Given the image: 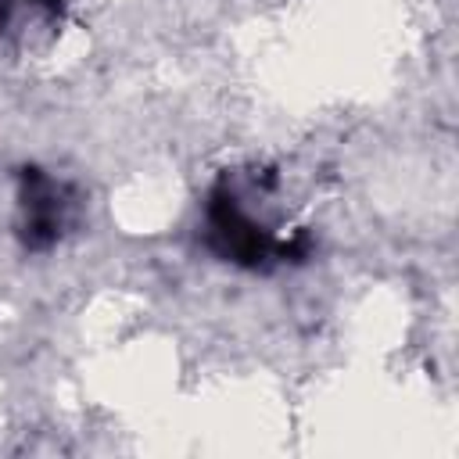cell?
I'll use <instances>...</instances> for the list:
<instances>
[{
  "instance_id": "cell-2",
  "label": "cell",
  "mask_w": 459,
  "mask_h": 459,
  "mask_svg": "<svg viewBox=\"0 0 459 459\" xmlns=\"http://www.w3.org/2000/svg\"><path fill=\"white\" fill-rule=\"evenodd\" d=\"M75 190L43 169L29 165L18 172V240L29 251L54 247L75 219Z\"/></svg>"
},
{
  "instance_id": "cell-1",
  "label": "cell",
  "mask_w": 459,
  "mask_h": 459,
  "mask_svg": "<svg viewBox=\"0 0 459 459\" xmlns=\"http://www.w3.org/2000/svg\"><path fill=\"white\" fill-rule=\"evenodd\" d=\"M204 244L222 262H233V265H244V269H258L269 258L301 262L308 255V247H312L305 233H298L290 240H276V233L244 208L240 190L230 183V176H222L208 194V204H204Z\"/></svg>"
},
{
  "instance_id": "cell-3",
  "label": "cell",
  "mask_w": 459,
  "mask_h": 459,
  "mask_svg": "<svg viewBox=\"0 0 459 459\" xmlns=\"http://www.w3.org/2000/svg\"><path fill=\"white\" fill-rule=\"evenodd\" d=\"M61 22V0H0V32H29Z\"/></svg>"
}]
</instances>
